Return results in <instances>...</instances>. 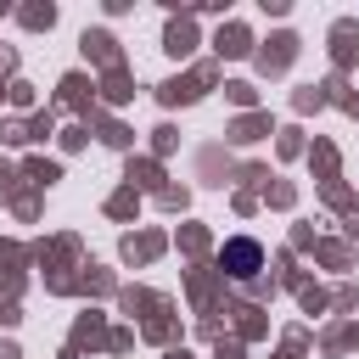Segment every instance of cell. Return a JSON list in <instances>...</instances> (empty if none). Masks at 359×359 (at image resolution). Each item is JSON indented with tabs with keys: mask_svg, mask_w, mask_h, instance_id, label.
Masks as SVG:
<instances>
[{
	"mask_svg": "<svg viewBox=\"0 0 359 359\" xmlns=\"http://www.w3.org/2000/svg\"><path fill=\"white\" fill-rule=\"evenodd\" d=\"M224 264H230V275L247 280V275L258 269V247H252V241H230V247H224Z\"/></svg>",
	"mask_w": 359,
	"mask_h": 359,
	"instance_id": "1",
	"label": "cell"
}]
</instances>
